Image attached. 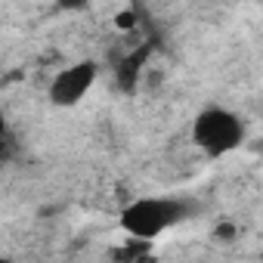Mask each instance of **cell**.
Here are the masks:
<instances>
[{"label":"cell","instance_id":"obj_1","mask_svg":"<svg viewBox=\"0 0 263 263\" xmlns=\"http://www.w3.org/2000/svg\"><path fill=\"white\" fill-rule=\"evenodd\" d=\"M186 214L189 208L180 198H137L121 211V229L137 241H152L177 226Z\"/></svg>","mask_w":263,"mask_h":263},{"label":"cell","instance_id":"obj_4","mask_svg":"<svg viewBox=\"0 0 263 263\" xmlns=\"http://www.w3.org/2000/svg\"><path fill=\"white\" fill-rule=\"evenodd\" d=\"M134 25V13H124V16H118V28H130Z\"/></svg>","mask_w":263,"mask_h":263},{"label":"cell","instance_id":"obj_6","mask_svg":"<svg viewBox=\"0 0 263 263\" xmlns=\"http://www.w3.org/2000/svg\"><path fill=\"white\" fill-rule=\"evenodd\" d=\"M0 263H13V260H10V257H0Z\"/></svg>","mask_w":263,"mask_h":263},{"label":"cell","instance_id":"obj_5","mask_svg":"<svg viewBox=\"0 0 263 263\" xmlns=\"http://www.w3.org/2000/svg\"><path fill=\"white\" fill-rule=\"evenodd\" d=\"M4 137H7V115L0 111V146H4Z\"/></svg>","mask_w":263,"mask_h":263},{"label":"cell","instance_id":"obj_3","mask_svg":"<svg viewBox=\"0 0 263 263\" xmlns=\"http://www.w3.org/2000/svg\"><path fill=\"white\" fill-rule=\"evenodd\" d=\"M96 74H99V68H96V62H90V59L62 68V71L53 74V81H50V90H47L50 102L59 105V108L78 105V102L90 93V87L96 84Z\"/></svg>","mask_w":263,"mask_h":263},{"label":"cell","instance_id":"obj_2","mask_svg":"<svg viewBox=\"0 0 263 263\" xmlns=\"http://www.w3.org/2000/svg\"><path fill=\"white\" fill-rule=\"evenodd\" d=\"M192 143L204 155L220 158L245 143V121L223 105H211L192 121Z\"/></svg>","mask_w":263,"mask_h":263}]
</instances>
